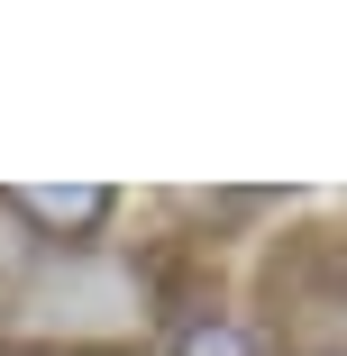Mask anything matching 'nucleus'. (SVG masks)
I'll list each match as a JSON object with an SVG mask.
<instances>
[{
    "label": "nucleus",
    "instance_id": "f257e3e1",
    "mask_svg": "<svg viewBox=\"0 0 347 356\" xmlns=\"http://www.w3.org/2000/svg\"><path fill=\"white\" fill-rule=\"evenodd\" d=\"M0 210L37 220L46 238H92L110 210H119V192L110 183H28V192H0Z\"/></svg>",
    "mask_w": 347,
    "mask_h": 356
},
{
    "label": "nucleus",
    "instance_id": "f03ea898",
    "mask_svg": "<svg viewBox=\"0 0 347 356\" xmlns=\"http://www.w3.org/2000/svg\"><path fill=\"white\" fill-rule=\"evenodd\" d=\"M174 356H256V338H247L238 320H192V329L174 338Z\"/></svg>",
    "mask_w": 347,
    "mask_h": 356
}]
</instances>
